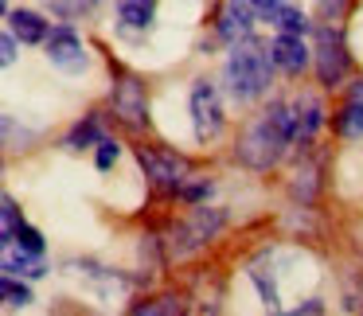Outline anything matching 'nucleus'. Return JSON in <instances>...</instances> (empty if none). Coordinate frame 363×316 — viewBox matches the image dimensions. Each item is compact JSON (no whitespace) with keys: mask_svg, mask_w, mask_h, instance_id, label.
<instances>
[{"mask_svg":"<svg viewBox=\"0 0 363 316\" xmlns=\"http://www.w3.org/2000/svg\"><path fill=\"white\" fill-rule=\"evenodd\" d=\"M293 141H297V133H293V106L274 102L269 110H262L258 118L242 129V137H238V145H235V157H238V164H246L250 172H269V168L285 157V149H289Z\"/></svg>","mask_w":363,"mask_h":316,"instance_id":"obj_1","label":"nucleus"},{"mask_svg":"<svg viewBox=\"0 0 363 316\" xmlns=\"http://www.w3.org/2000/svg\"><path fill=\"white\" fill-rule=\"evenodd\" d=\"M269 71H274V51L262 47L254 40H238L230 43V55H227V86L238 102H254V98L266 94L269 86Z\"/></svg>","mask_w":363,"mask_h":316,"instance_id":"obj_2","label":"nucleus"},{"mask_svg":"<svg viewBox=\"0 0 363 316\" xmlns=\"http://www.w3.org/2000/svg\"><path fill=\"white\" fill-rule=\"evenodd\" d=\"M191 125H196L199 141H211V137L223 133V106H219V90L211 82L191 86Z\"/></svg>","mask_w":363,"mask_h":316,"instance_id":"obj_3","label":"nucleus"},{"mask_svg":"<svg viewBox=\"0 0 363 316\" xmlns=\"http://www.w3.org/2000/svg\"><path fill=\"white\" fill-rule=\"evenodd\" d=\"M137 164H141L145 176L164 191H176L188 180V160H180L176 152H157V149H145L141 145V149H137Z\"/></svg>","mask_w":363,"mask_h":316,"instance_id":"obj_4","label":"nucleus"},{"mask_svg":"<svg viewBox=\"0 0 363 316\" xmlns=\"http://www.w3.org/2000/svg\"><path fill=\"white\" fill-rule=\"evenodd\" d=\"M316 74H320L324 86H340L344 74H347L344 40H340V32H332V28H320V32H316Z\"/></svg>","mask_w":363,"mask_h":316,"instance_id":"obj_5","label":"nucleus"},{"mask_svg":"<svg viewBox=\"0 0 363 316\" xmlns=\"http://www.w3.org/2000/svg\"><path fill=\"white\" fill-rule=\"evenodd\" d=\"M110 106H113V118L125 121L129 129L149 125V102H145V86L137 79H118V86L110 94Z\"/></svg>","mask_w":363,"mask_h":316,"instance_id":"obj_6","label":"nucleus"},{"mask_svg":"<svg viewBox=\"0 0 363 316\" xmlns=\"http://www.w3.org/2000/svg\"><path fill=\"white\" fill-rule=\"evenodd\" d=\"M48 59L59 67V71L79 74L82 67H86V47H82V40L71 32V28H55V32L48 35Z\"/></svg>","mask_w":363,"mask_h":316,"instance_id":"obj_7","label":"nucleus"},{"mask_svg":"<svg viewBox=\"0 0 363 316\" xmlns=\"http://www.w3.org/2000/svg\"><path fill=\"white\" fill-rule=\"evenodd\" d=\"M258 20V9L254 0H227V9L219 12V35L227 43H238L250 35V24Z\"/></svg>","mask_w":363,"mask_h":316,"instance_id":"obj_8","label":"nucleus"},{"mask_svg":"<svg viewBox=\"0 0 363 316\" xmlns=\"http://www.w3.org/2000/svg\"><path fill=\"white\" fill-rule=\"evenodd\" d=\"M269 51H274V63L281 67V71H289V74H301L308 67V43L301 40L297 32H281L274 43H269Z\"/></svg>","mask_w":363,"mask_h":316,"instance_id":"obj_9","label":"nucleus"},{"mask_svg":"<svg viewBox=\"0 0 363 316\" xmlns=\"http://www.w3.org/2000/svg\"><path fill=\"white\" fill-rule=\"evenodd\" d=\"M219 227H223V211H207V207H199V211L191 215V222L180 230L184 250H196V246L211 242V238L219 235Z\"/></svg>","mask_w":363,"mask_h":316,"instance_id":"obj_10","label":"nucleus"},{"mask_svg":"<svg viewBox=\"0 0 363 316\" xmlns=\"http://www.w3.org/2000/svg\"><path fill=\"white\" fill-rule=\"evenodd\" d=\"M320 121H324V106L316 102V98H297L293 102V133H297V141H308V137L320 129Z\"/></svg>","mask_w":363,"mask_h":316,"instance_id":"obj_11","label":"nucleus"},{"mask_svg":"<svg viewBox=\"0 0 363 316\" xmlns=\"http://www.w3.org/2000/svg\"><path fill=\"white\" fill-rule=\"evenodd\" d=\"M4 273H24V277H40L43 266H40V254L24 250L16 242H4Z\"/></svg>","mask_w":363,"mask_h":316,"instance_id":"obj_12","label":"nucleus"},{"mask_svg":"<svg viewBox=\"0 0 363 316\" xmlns=\"http://www.w3.org/2000/svg\"><path fill=\"white\" fill-rule=\"evenodd\" d=\"M9 28H12V32H16L24 43H48V24H43L35 12H28V9L9 12Z\"/></svg>","mask_w":363,"mask_h":316,"instance_id":"obj_13","label":"nucleus"},{"mask_svg":"<svg viewBox=\"0 0 363 316\" xmlns=\"http://www.w3.org/2000/svg\"><path fill=\"white\" fill-rule=\"evenodd\" d=\"M118 16L125 28H149L152 24V0H118Z\"/></svg>","mask_w":363,"mask_h":316,"instance_id":"obj_14","label":"nucleus"},{"mask_svg":"<svg viewBox=\"0 0 363 316\" xmlns=\"http://www.w3.org/2000/svg\"><path fill=\"white\" fill-rule=\"evenodd\" d=\"M336 129H340L344 137H363V102H359V98H352V102L340 110Z\"/></svg>","mask_w":363,"mask_h":316,"instance_id":"obj_15","label":"nucleus"},{"mask_svg":"<svg viewBox=\"0 0 363 316\" xmlns=\"http://www.w3.org/2000/svg\"><path fill=\"white\" fill-rule=\"evenodd\" d=\"M0 293H4V308H24V305H32V293H28V285H16V273H4Z\"/></svg>","mask_w":363,"mask_h":316,"instance_id":"obj_16","label":"nucleus"},{"mask_svg":"<svg viewBox=\"0 0 363 316\" xmlns=\"http://www.w3.org/2000/svg\"><path fill=\"white\" fill-rule=\"evenodd\" d=\"M137 316H176V312H184V305L176 297H157V300H145V305H137L133 308Z\"/></svg>","mask_w":363,"mask_h":316,"instance_id":"obj_17","label":"nucleus"},{"mask_svg":"<svg viewBox=\"0 0 363 316\" xmlns=\"http://www.w3.org/2000/svg\"><path fill=\"white\" fill-rule=\"evenodd\" d=\"M90 141H102V129H98V121H82V125L71 129V137H67V149H86Z\"/></svg>","mask_w":363,"mask_h":316,"instance_id":"obj_18","label":"nucleus"},{"mask_svg":"<svg viewBox=\"0 0 363 316\" xmlns=\"http://www.w3.org/2000/svg\"><path fill=\"white\" fill-rule=\"evenodd\" d=\"M274 24L281 28V32H297V35L308 32V20L301 16L297 9H277V12H274Z\"/></svg>","mask_w":363,"mask_h":316,"instance_id":"obj_19","label":"nucleus"},{"mask_svg":"<svg viewBox=\"0 0 363 316\" xmlns=\"http://www.w3.org/2000/svg\"><path fill=\"white\" fill-rule=\"evenodd\" d=\"M0 211H4V242H9V238L16 235V230L24 227V222L16 219V203H12V196H4V199H0Z\"/></svg>","mask_w":363,"mask_h":316,"instance_id":"obj_20","label":"nucleus"},{"mask_svg":"<svg viewBox=\"0 0 363 316\" xmlns=\"http://www.w3.org/2000/svg\"><path fill=\"white\" fill-rule=\"evenodd\" d=\"M9 242H16V246H24V250H32V254H43V238L35 235L32 227H20L16 235L9 238Z\"/></svg>","mask_w":363,"mask_h":316,"instance_id":"obj_21","label":"nucleus"},{"mask_svg":"<svg viewBox=\"0 0 363 316\" xmlns=\"http://www.w3.org/2000/svg\"><path fill=\"white\" fill-rule=\"evenodd\" d=\"M118 141H110V137H102V141H98V168H110L113 160H118Z\"/></svg>","mask_w":363,"mask_h":316,"instance_id":"obj_22","label":"nucleus"},{"mask_svg":"<svg viewBox=\"0 0 363 316\" xmlns=\"http://www.w3.org/2000/svg\"><path fill=\"white\" fill-rule=\"evenodd\" d=\"M16 40H20V35L12 32V28L4 32V40H0V59H4V67H9L12 59H16Z\"/></svg>","mask_w":363,"mask_h":316,"instance_id":"obj_23","label":"nucleus"},{"mask_svg":"<svg viewBox=\"0 0 363 316\" xmlns=\"http://www.w3.org/2000/svg\"><path fill=\"white\" fill-rule=\"evenodd\" d=\"M59 4H63V9H71V12H82V9H90L94 0H59Z\"/></svg>","mask_w":363,"mask_h":316,"instance_id":"obj_24","label":"nucleus"}]
</instances>
